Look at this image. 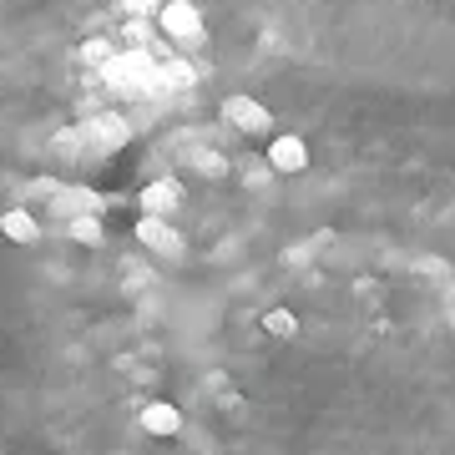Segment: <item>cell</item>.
I'll return each instance as SVG.
<instances>
[{
	"mask_svg": "<svg viewBox=\"0 0 455 455\" xmlns=\"http://www.w3.org/2000/svg\"><path fill=\"white\" fill-rule=\"evenodd\" d=\"M137 243L152 248L157 259H182V233L167 218H147L142 212V223H137Z\"/></svg>",
	"mask_w": 455,
	"mask_h": 455,
	"instance_id": "cell-5",
	"label": "cell"
},
{
	"mask_svg": "<svg viewBox=\"0 0 455 455\" xmlns=\"http://www.w3.org/2000/svg\"><path fill=\"white\" fill-rule=\"evenodd\" d=\"M420 274L425 278H451V263L445 259H420Z\"/></svg>",
	"mask_w": 455,
	"mask_h": 455,
	"instance_id": "cell-21",
	"label": "cell"
},
{
	"mask_svg": "<svg viewBox=\"0 0 455 455\" xmlns=\"http://www.w3.org/2000/svg\"><path fill=\"white\" fill-rule=\"evenodd\" d=\"M122 11H127V20H157L163 0H122Z\"/></svg>",
	"mask_w": 455,
	"mask_h": 455,
	"instance_id": "cell-18",
	"label": "cell"
},
{
	"mask_svg": "<svg viewBox=\"0 0 455 455\" xmlns=\"http://www.w3.org/2000/svg\"><path fill=\"white\" fill-rule=\"evenodd\" d=\"M51 208L61 212V218H82V212H101V197L86 193V188H61V193L51 197Z\"/></svg>",
	"mask_w": 455,
	"mask_h": 455,
	"instance_id": "cell-9",
	"label": "cell"
},
{
	"mask_svg": "<svg viewBox=\"0 0 455 455\" xmlns=\"http://www.w3.org/2000/svg\"><path fill=\"white\" fill-rule=\"evenodd\" d=\"M56 152H61V157H82L86 152V142H82V127H66V132H56Z\"/></svg>",
	"mask_w": 455,
	"mask_h": 455,
	"instance_id": "cell-17",
	"label": "cell"
},
{
	"mask_svg": "<svg viewBox=\"0 0 455 455\" xmlns=\"http://www.w3.org/2000/svg\"><path fill=\"white\" fill-rule=\"evenodd\" d=\"M263 329H268L274 339H293V334H299V319H293L289 309H268L263 314Z\"/></svg>",
	"mask_w": 455,
	"mask_h": 455,
	"instance_id": "cell-14",
	"label": "cell"
},
{
	"mask_svg": "<svg viewBox=\"0 0 455 455\" xmlns=\"http://www.w3.org/2000/svg\"><path fill=\"white\" fill-rule=\"evenodd\" d=\"M56 193H61V182H51V178H36L31 188H26V197H36V203H51Z\"/></svg>",
	"mask_w": 455,
	"mask_h": 455,
	"instance_id": "cell-19",
	"label": "cell"
},
{
	"mask_svg": "<svg viewBox=\"0 0 455 455\" xmlns=\"http://www.w3.org/2000/svg\"><path fill=\"white\" fill-rule=\"evenodd\" d=\"M142 430L157 440H172L182 430V410L178 405H147L142 410Z\"/></svg>",
	"mask_w": 455,
	"mask_h": 455,
	"instance_id": "cell-8",
	"label": "cell"
},
{
	"mask_svg": "<svg viewBox=\"0 0 455 455\" xmlns=\"http://www.w3.org/2000/svg\"><path fill=\"white\" fill-rule=\"evenodd\" d=\"M101 76L116 97H163L157 82V56L152 51H116L112 61L101 66Z\"/></svg>",
	"mask_w": 455,
	"mask_h": 455,
	"instance_id": "cell-1",
	"label": "cell"
},
{
	"mask_svg": "<svg viewBox=\"0 0 455 455\" xmlns=\"http://www.w3.org/2000/svg\"><path fill=\"white\" fill-rule=\"evenodd\" d=\"M0 233H5L11 243H36V238H41L36 212H26V208H11V212H5V218H0Z\"/></svg>",
	"mask_w": 455,
	"mask_h": 455,
	"instance_id": "cell-10",
	"label": "cell"
},
{
	"mask_svg": "<svg viewBox=\"0 0 455 455\" xmlns=\"http://www.w3.org/2000/svg\"><path fill=\"white\" fill-rule=\"evenodd\" d=\"M157 26H163L178 46H197L203 41V16H197V0H163L157 11Z\"/></svg>",
	"mask_w": 455,
	"mask_h": 455,
	"instance_id": "cell-3",
	"label": "cell"
},
{
	"mask_svg": "<svg viewBox=\"0 0 455 455\" xmlns=\"http://www.w3.org/2000/svg\"><path fill=\"white\" fill-rule=\"evenodd\" d=\"M268 172H274V167H268V157H263V163H248V188H268Z\"/></svg>",
	"mask_w": 455,
	"mask_h": 455,
	"instance_id": "cell-20",
	"label": "cell"
},
{
	"mask_svg": "<svg viewBox=\"0 0 455 455\" xmlns=\"http://www.w3.org/2000/svg\"><path fill=\"white\" fill-rule=\"evenodd\" d=\"M268 167H274V172H304V167H309L304 137H274V142H268Z\"/></svg>",
	"mask_w": 455,
	"mask_h": 455,
	"instance_id": "cell-6",
	"label": "cell"
},
{
	"mask_svg": "<svg viewBox=\"0 0 455 455\" xmlns=\"http://www.w3.org/2000/svg\"><path fill=\"white\" fill-rule=\"evenodd\" d=\"M157 82H163V97L167 92H188V86L197 82V71L182 56H172V61H157Z\"/></svg>",
	"mask_w": 455,
	"mask_h": 455,
	"instance_id": "cell-11",
	"label": "cell"
},
{
	"mask_svg": "<svg viewBox=\"0 0 455 455\" xmlns=\"http://www.w3.org/2000/svg\"><path fill=\"white\" fill-rule=\"evenodd\" d=\"M66 233L76 238V243H86V248H97L107 233H101V218L97 212H82V218H66Z\"/></svg>",
	"mask_w": 455,
	"mask_h": 455,
	"instance_id": "cell-12",
	"label": "cell"
},
{
	"mask_svg": "<svg viewBox=\"0 0 455 455\" xmlns=\"http://www.w3.org/2000/svg\"><path fill=\"white\" fill-rule=\"evenodd\" d=\"M223 122L238 127V132H248V137H259V132L274 127V112H268L263 101H253V97H228L223 101Z\"/></svg>",
	"mask_w": 455,
	"mask_h": 455,
	"instance_id": "cell-4",
	"label": "cell"
},
{
	"mask_svg": "<svg viewBox=\"0 0 455 455\" xmlns=\"http://www.w3.org/2000/svg\"><path fill=\"white\" fill-rule=\"evenodd\" d=\"M122 41H127V51H152V20H127Z\"/></svg>",
	"mask_w": 455,
	"mask_h": 455,
	"instance_id": "cell-16",
	"label": "cell"
},
{
	"mask_svg": "<svg viewBox=\"0 0 455 455\" xmlns=\"http://www.w3.org/2000/svg\"><path fill=\"white\" fill-rule=\"evenodd\" d=\"M445 304H451V324H455V283L445 289Z\"/></svg>",
	"mask_w": 455,
	"mask_h": 455,
	"instance_id": "cell-22",
	"label": "cell"
},
{
	"mask_svg": "<svg viewBox=\"0 0 455 455\" xmlns=\"http://www.w3.org/2000/svg\"><path fill=\"white\" fill-rule=\"evenodd\" d=\"M193 167L203 178H228V152H218V147H193Z\"/></svg>",
	"mask_w": 455,
	"mask_h": 455,
	"instance_id": "cell-13",
	"label": "cell"
},
{
	"mask_svg": "<svg viewBox=\"0 0 455 455\" xmlns=\"http://www.w3.org/2000/svg\"><path fill=\"white\" fill-rule=\"evenodd\" d=\"M82 142L92 147V152H122V147L132 142V127L122 112H97L82 122Z\"/></svg>",
	"mask_w": 455,
	"mask_h": 455,
	"instance_id": "cell-2",
	"label": "cell"
},
{
	"mask_svg": "<svg viewBox=\"0 0 455 455\" xmlns=\"http://www.w3.org/2000/svg\"><path fill=\"white\" fill-rule=\"evenodd\" d=\"M178 203H182V193H178V182H147V188H142V212H147V218H167V212H172V208H178Z\"/></svg>",
	"mask_w": 455,
	"mask_h": 455,
	"instance_id": "cell-7",
	"label": "cell"
},
{
	"mask_svg": "<svg viewBox=\"0 0 455 455\" xmlns=\"http://www.w3.org/2000/svg\"><path fill=\"white\" fill-rule=\"evenodd\" d=\"M112 56H116V46L107 41V36H92V41H82V61H86V66H97V71H101Z\"/></svg>",
	"mask_w": 455,
	"mask_h": 455,
	"instance_id": "cell-15",
	"label": "cell"
}]
</instances>
